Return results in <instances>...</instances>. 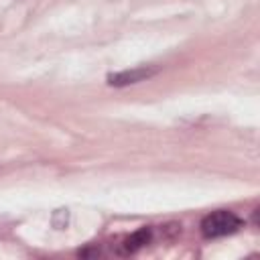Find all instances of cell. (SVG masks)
Instances as JSON below:
<instances>
[{"label":"cell","instance_id":"1","mask_svg":"<svg viewBox=\"0 0 260 260\" xmlns=\"http://www.w3.org/2000/svg\"><path fill=\"white\" fill-rule=\"evenodd\" d=\"M242 219L234 213V211H228V209H217V211H211L207 213L203 219H201V236L207 238V240H215V238H223V236H230L234 232H238L242 228Z\"/></svg>","mask_w":260,"mask_h":260},{"label":"cell","instance_id":"2","mask_svg":"<svg viewBox=\"0 0 260 260\" xmlns=\"http://www.w3.org/2000/svg\"><path fill=\"white\" fill-rule=\"evenodd\" d=\"M158 73V67H134V69H126V71H118V73H110L108 75V83L114 87H124V85H132V83H140L150 79L152 75Z\"/></svg>","mask_w":260,"mask_h":260},{"label":"cell","instance_id":"3","mask_svg":"<svg viewBox=\"0 0 260 260\" xmlns=\"http://www.w3.org/2000/svg\"><path fill=\"white\" fill-rule=\"evenodd\" d=\"M154 238V232L152 228H140L136 230L134 234H130L122 244H118V254L120 256H130V254H136L140 248L148 246Z\"/></svg>","mask_w":260,"mask_h":260}]
</instances>
